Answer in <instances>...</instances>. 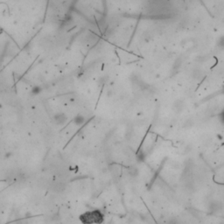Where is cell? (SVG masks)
<instances>
[{
  "instance_id": "cell-1",
  "label": "cell",
  "mask_w": 224,
  "mask_h": 224,
  "mask_svg": "<svg viewBox=\"0 0 224 224\" xmlns=\"http://www.w3.org/2000/svg\"><path fill=\"white\" fill-rule=\"evenodd\" d=\"M103 220L104 215L98 209L89 210L80 215V221L83 224H102Z\"/></svg>"
},
{
  "instance_id": "cell-4",
  "label": "cell",
  "mask_w": 224,
  "mask_h": 224,
  "mask_svg": "<svg viewBox=\"0 0 224 224\" xmlns=\"http://www.w3.org/2000/svg\"><path fill=\"white\" fill-rule=\"evenodd\" d=\"M74 123L76 124V125H83V123H85V118L82 116V115H78L77 117H74Z\"/></svg>"
},
{
  "instance_id": "cell-3",
  "label": "cell",
  "mask_w": 224,
  "mask_h": 224,
  "mask_svg": "<svg viewBox=\"0 0 224 224\" xmlns=\"http://www.w3.org/2000/svg\"><path fill=\"white\" fill-rule=\"evenodd\" d=\"M64 188H65V186L61 182H56L52 185V190L54 192H58V193L61 192L64 190Z\"/></svg>"
},
{
  "instance_id": "cell-5",
  "label": "cell",
  "mask_w": 224,
  "mask_h": 224,
  "mask_svg": "<svg viewBox=\"0 0 224 224\" xmlns=\"http://www.w3.org/2000/svg\"><path fill=\"white\" fill-rule=\"evenodd\" d=\"M217 45H218V47H222V48H223L224 47V36L223 37H221L218 40V42H217Z\"/></svg>"
},
{
  "instance_id": "cell-6",
  "label": "cell",
  "mask_w": 224,
  "mask_h": 224,
  "mask_svg": "<svg viewBox=\"0 0 224 224\" xmlns=\"http://www.w3.org/2000/svg\"><path fill=\"white\" fill-rule=\"evenodd\" d=\"M220 120H221V122L224 124V110L222 111V113L220 114Z\"/></svg>"
},
{
  "instance_id": "cell-2",
  "label": "cell",
  "mask_w": 224,
  "mask_h": 224,
  "mask_svg": "<svg viewBox=\"0 0 224 224\" xmlns=\"http://www.w3.org/2000/svg\"><path fill=\"white\" fill-rule=\"evenodd\" d=\"M67 120H68V117L63 113H59L57 115H55V117H54V121L59 125L64 124L65 123L67 122Z\"/></svg>"
}]
</instances>
